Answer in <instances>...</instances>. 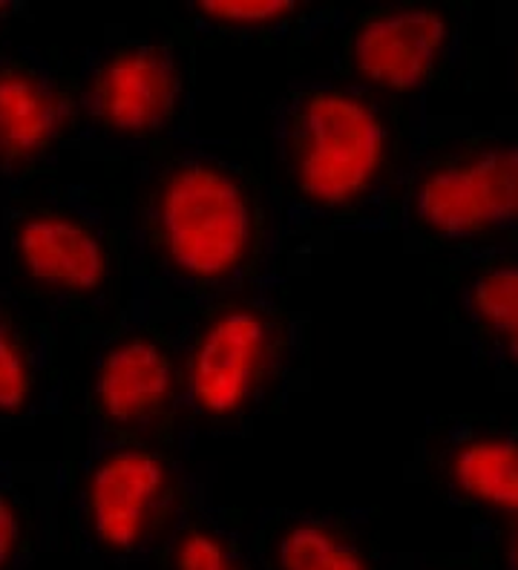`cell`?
Segmentation results:
<instances>
[{
    "mask_svg": "<svg viewBox=\"0 0 518 570\" xmlns=\"http://www.w3.org/2000/svg\"><path fill=\"white\" fill-rule=\"evenodd\" d=\"M162 228L173 259L196 277H219L240 263L248 243V210L234 181L194 167L167 185Z\"/></svg>",
    "mask_w": 518,
    "mask_h": 570,
    "instance_id": "obj_1",
    "label": "cell"
},
{
    "mask_svg": "<svg viewBox=\"0 0 518 570\" xmlns=\"http://www.w3.org/2000/svg\"><path fill=\"white\" fill-rule=\"evenodd\" d=\"M300 181L317 203H345L366 188L383 156V130L369 107L317 96L305 107Z\"/></svg>",
    "mask_w": 518,
    "mask_h": 570,
    "instance_id": "obj_2",
    "label": "cell"
},
{
    "mask_svg": "<svg viewBox=\"0 0 518 570\" xmlns=\"http://www.w3.org/2000/svg\"><path fill=\"white\" fill-rule=\"evenodd\" d=\"M421 214L443 234H470L518 216V150H498L463 170H441L423 185Z\"/></svg>",
    "mask_w": 518,
    "mask_h": 570,
    "instance_id": "obj_3",
    "label": "cell"
},
{
    "mask_svg": "<svg viewBox=\"0 0 518 570\" xmlns=\"http://www.w3.org/2000/svg\"><path fill=\"white\" fill-rule=\"evenodd\" d=\"M447 27L432 12H398L369 23L358 38L360 72L394 90H409L427 78L441 52Z\"/></svg>",
    "mask_w": 518,
    "mask_h": 570,
    "instance_id": "obj_4",
    "label": "cell"
},
{
    "mask_svg": "<svg viewBox=\"0 0 518 570\" xmlns=\"http://www.w3.org/2000/svg\"><path fill=\"white\" fill-rule=\"evenodd\" d=\"M176 72L156 49L121 56L101 72L92 90V105L104 121L118 130H150L176 101Z\"/></svg>",
    "mask_w": 518,
    "mask_h": 570,
    "instance_id": "obj_5",
    "label": "cell"
},
{
    "mask_svg": "<svg viewBox=\"0 0 518 570\" xmlns=\"http://www.w3.org/2000/svg\"><path fill=\"white\" fill-rule=\"evenodd\" d=\"M263 341L265 328L254 314H231L207 332L194 363V392L205 410L231 412L242 404Z\"/></svg>",
    "mask_w": 518,
    "mask_h": 570,
    "instance_id": "obj_6",
    "label": "cell"
},
{
    "mask_svg": "<svg viewBox=\"0 0 518 570\" xmlns=\"http://www.w3.org/2000/svg\"><path fill=\"white\" fill-rule=\"evenodd\" d=\"M165 484V470L150 455L125 452L101 466L92 479V515L104 542L127 548L138 539L150 499Z\"/></svg>",
    "mask_w": 518,
    "mask_h": 570,
    "instance_id": "obj_7",
    "label": "cell"
},
{
    "mask_svg": "<svg viewBox=\"0 0 518 570\" xmlns=\"http://www.w3.org/2000/svg\"><path fill=\"white\" fill-rule=\"evenodd\" d=\"M21 257L32 277L76 292H90L104 277L101 245L92 234L58 216L23 225Z\"/></svg>",
    "mask_w": 518,
    "mask_h": 570,
    "instance_id": "obj_8",
    "label": "cell"
},
{
    "mask_svg": "<svg viewBox=\"0 0 518 570\" xmlns=\"http://www.w3.org/2000/svg\"><path fill=\"white\" fill-rule=\"evenodd\" d=\"M67 101L23 72L0 76V156L21 161L56 139L67 125Z\"/></svg>",
    "mask_w": 518,
    "mask_h": 570,
    "instance_id": "obj_9",
    "label": "cell"
},
{
    "mask_svg": "<svg viewBox=\"0 0 518 570\" xmlns=\"http://www.w3.org/2000/svg\"><path fill=\"white\" fill-rule=\"evenodd\" d=\"M170 392V368L150 343H125L118 346L101 368L98 397L104 412L118 421L141 415L165 401Z\"/></svg>",
    "mask_w": 518,
    "mask_h": 570,
    "instance_id": "obj_10",
    "label": "cell"
},
{
    "mask_svg": "<svg viewBox=\"0 0 518 570\" xmlns=\"http://www.w3.org/2000/svg\"><path fill=\"white\" fill-rule=\"evenodd\" d=\"M458 484L470 495L518 510V444H472L456 461Z\"/></svg>",
    "mask_w": 518,
    "mask_h": 570,
    "instance_id": "obj_11",
    "label": "cell"
},
{
    "mask_svg": "<svg viewBox=\"0 0 518 570\" xmlns=\"http://www.w3.org/2000/svg\"><path fill=\"white\" fill-rule=\"evenodd\" d=\"M285 570H366V564L320 528L291 530L283 544Z\"/></svg>",
    "mask_w": 518,
    "mask_h": 570,
    "instance_id": "obj_12",
    "label": "cell"
},
{
    "mask_svg": "<svg viewBox=\"0 0 518 570\" xmlns=\"http://www.w3.org/2000/svg\"><path fill=\"white\" fill-rule=\"evenodd\" d=\"M476 312L496 328H505L518 361V268H501L476 288Z\"/></svg>",
    "mask_w": 518,
    "mask_h": 570,
    "instance_id": "obj_13",
    "label": "cell"
},
{
    "mask_svg": "<svg viewBox=\"0 0 518 570\" xmlns=\"http://www.w3.org/2000/svg\"><path fill=\"white\" fill-rule=\"evenodd\" d=\"M202 12L228 23H268L291 12L289 0H205Z\"/></svg>",
    "mask_w": 518,
    "mask_h": 570,
    "instance_id": "obj_14",
    "label": "cell"
},
{
    "mask_svg": "<svg viewBox=\"0 0 518 570\" xmlns=\"http://www.w3.org/2000/svg\"><path fill=\"white\" fill-rule=\"evenodd\" d=\"M27 397V366L9 334L0 328V410H18Z\"/></svg>",
    "mask_w": 518,
    "mask_h": 570,
    "instance_id": "obj_15",
    "label": "cell"
},
{
    "mask_svg": "<svg viewBox=\"0 0 518 570\" xmlns=\"http://www.w3.org/2000/svg\"><path fill=\"white\" fill-rule=\"evenodd\" d=\"M179 564L182 570H231L219 544L214 539H207V535H190L182 544Z\"/></svg>",
    "mask_w": 518,
    "mask_h": 570,
    "instance_id": "obj_16",
    "label": "cell"
},
{
    "mask_svg": "<svg viewBox=\"0 0 518 570\" xmlns=\"http://www.w3.org/2000/svg\"><path fill=\"white\" fill-rule=\"evenodd\" d=\"M14 535H18V524H14V513L7 501L0 499V564L7 562L9 553L14 548Z\"/></svg>",
    "mask_w": 518,
    "mask_h": 570,
    "instance_id": "obj_17",
    "label": "cell"
}]
</instances>
